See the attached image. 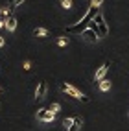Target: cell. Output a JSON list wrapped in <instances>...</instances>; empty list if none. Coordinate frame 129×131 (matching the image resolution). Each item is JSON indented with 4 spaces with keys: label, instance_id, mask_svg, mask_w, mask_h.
I'll use <instances>...</instances> for the list:
<instances>
[{
    "label": "cell",
    "instance_id": "cell-1",
    "mask_svg": "<svg viewBox=\"0 0 129 131\" xmlns=\"http://www.w3.org/2000/svg\"><path fill=\"white\" fill-rule=\"evenodd\" d=\"M96 15H98V7L90 6V7H89V11L85 13V17H83V19H81L79 22H77V24L68 26V28H66V31H68V33H83L85 30L89 28V24L92 22V19H94Z\"/></svg>",
    "mask_w": 129,
    "mask_h": 131
},
{
    "label": "cell",
    "instance_id": "cell-2",
    "mask_svg": "<svg viewBox=\"0 0 129 131\" xmlns=\"http://www.w3.org/2000/svg\"><path fill=\"white\" fill-rule=\"evenodd\" d=\"M61 91L63 92H66L70 98H74V100H81V102H85V103H89V96H85L79 89H76L74 85H70V83H61Z\"/></svg>",
    "mask_w": 129,
    "mask_h": 131
},
{
    "label": "cell",
    "instance_id": "cell-3",
    "mask_svg": "<svg viewBox=\"0 0 129 131\" xmlns=\"http://www.w3.org/2000/svg\"><path fill=\"white\" fill-rule=\"evenodd\" d=\"M92 22L96 24V31H98V35H100V37H105L107 33H109V26H107L105 19H103V17H101L100 13L92 19Z\"/></svg>",
    "mask_w": 129,
    "mask_h": 131
},
{
    "label": "cell",
    "instance_id": "cell-4",
    "mask_svg": "<svg viewBox=\"0 0 129 131\" xmlns=\"http://www.w3.org/2000/svg\"><path fill=\"white\" fill-rule=\"evenodd\" d=\"M54 118H55V115L50 113L48 109H39L37 111V120H41V122H54Z\"/></svg>",
    "mask_w": 129,
    "mask_h": 131
},
{
    "label": "cell",
    "instance_id": "cell-5",
    "mask_svg": "<svg viewBox=\"0 0 129 131\" xmlns=\"http://www.w3.org/2000/svg\"><path fill=\"white\" fill-rule=\"evenodd\" d=\"M46 91H48V83L46 81H41L39 85H37V89H35V98L37 100H42L46 96Z\"/></svg>",
    "mask_w": 129,
    "mask_h": 131
},
{
    "label": "cell",
    "instance_id": "cell-6",
    "mask_svg": "<svg viewBox=\"0 0 129 131\" xmlns=\"http://www.w3.org/2000/svg\"><path fill=\"white\" fill-rule=\"evenodd\" d=\"M109 61H105V63H103L100 68H98V70H96V74H94V78H96V81H101L103 80V78H105V74H107V70H109Z\"/></svg>",
    "mask_w": 129,
    "mask_h": 131
},
{
    "label": "cell",
    "instance_id": "cell-7",
    "mask_svg": "<svg viewBox=\"0 0 129 131\" xmlns=\"http://www.w3.org/2000/svg\"><path fill=\"white\" fill-rule=\"evenodd\" d=\"M81 35H83L85 39H87L89 42H96V41L100 39V35H98V31H94L92 28H87V30H85V31L81 33Z\"/></svg>",
    "mask_w": 129,
    "mask_h": 131
},
{
    "label": "cell",
    "instance_id": "cell-8",
    "mask_svg": "<svg viewBox=\"0 0 129 131\" xmlns=\"http://www.w3.org/2000/svg\"><path fill=\"white\" fill-rule=\"evenodd\" d=\"M6 30L7 31H15L17 30V19L15 17H7L6 19Z\"/></svg>",
    "mask_w": 129,
    "mask_h": 131
},
{
    "label": "cell",
    "instance_id": "cell-9",
    "mask_svg": "<svg viewBox=\"0 0 129 131\" xmlns=\"http://www.w3.org/2000/svg\"><path fill=\"white\" fill-rule=\"evenodd\" d=\"M100 91H101V92H107V91H111V81L103 78V80L100 81Z\"/></svg>",
    "mask_w": 129,
    "mask_h": 131
},
{
    "label": "cell",
    "instance_id": "cell-10",
    "mask_svg": "<svg viewBox=\"0 0 129 131\" xmlns=\"http://www.w3.org/2000/svg\"><path fill=\"white\" fill-rule=\"evenodd\" d=\"M33 35H35V37H46L48 30L46 28H35V30H33Z\"/></svg>",
    "mask_w": 129,
    "mask_h": 131
},
{
    "label": "cell",
    "instance_id": "cell-11",
    "mask_svg": "<svg viewBox=\"0 0 129 131\" xmlns=\"http://www.w3.org/2000/svg\"><path fill=\"white\" fill-rule=\"evenodd\" d=\"M81 124H83V120H81L79 116H76V118H74V124H72V127L68 129V131H77V129L81 127Z\"/></svg>",
    "mask_w": 129,
    "mask_h": 131
},
{
    "label": "cell",
    "instance_id": "cell-12",
    "mask_svg": "<svg viewBox=\"0 0 129 131\" xmlns=\"http://www.w3.org/2000/svg\"><path fill=\"white\" fill-rule=\"evenodd\" d=\"M59 109H61V103H57V102H55V103H52V105L48 107V111H50V113H54V115H57Z\"/></svg>",
    "mask_w": 129,
    "mask_h": 131
},
{
    "label": "cell",
    "instance_id": "cell-13",
    "mask_svg": "<svg viewBox=\"0 0 129 131\" xmlns=\"http://www.w3.org/2000/svg\"><path fill=\"white\" fill-rule=\"evenodd\" d=\"M59 2H61V7L63 9H72V0H59Z\"/></svg>",
    "mask_w": 129,
    "mask_h": 131
},
{
    "label": "cell",
    "instance_id": "cell-14",
    "mask_svg": "<svg viewBox=\"0 0 129 131\" xmlns=\"http://www.w3.org/2000/svg\"><path fill=\"white\" fill-rule=\"evenodd\" d=\"M72 124H74V118H65V120H63V126H65V129H66V131L72 127Z\"/></svg>",
    "mask_w": 129,
    "mask_h": 131
},
{
    "label": "cell",
    "instance_id": "cell-15",
    "mask_svg": "<svg viewBox=\"0 0 129 131\" xmlns=\"http://www.w3.org/2000/svg\"><path fill=\"white\" fill-rule=\"evenodd\" d=\"M11 9H13V7H2V13H0V15H2L4 19H7V17H11Z\"/></svg>",
    "mask_w": 129,
    "mask_h": 131
},
{
    "label": "cell",
    "instance_id": "cell-16",
    "mask_svg": "<svg viewBox=\"0 0 129 131\" xmlns=\"http://www.w3.org/2000/svg\"><path fill=\"white\" fill-rule=\"evenodd\" d=\"M57 45H59V46H66V45H68V39H66V37H59V39H57Z\"/></svg>",
    "mask_w": 129,
    "mask_h": 131
},
{
    "label": "cell",
    "instance_id": "cell-17",
    "mask_svg": "<svg viewBox=\"0 0 129 131\" xmlns=\"http://www.w3.org/2000/svg\"><path fill=\"white\" fill-rule=\"evenodd\" d=\"M103 4V0H90V6H94V7H100Z\"/></svg>",
    "mask_w": 129,
    "mask_h": 131
},
{
    "label": "cell",
    "instance_id": "cell-18",
    "mask_svg": "<svg viewBox=\"0 0 129 131\" xmlns=\"http://www.w3.org/2000/svg\"><path fill=\"white\" fill-rule=\"evenodd\" d=\"M26 0H11V4H13V7H17V6H20V4H24Z\"/></svg>",
    "mask_w": 129,
    "mask_h": 131
},
{
    "label": "cell",
    "instance_id": "cell-19",
    "mask_svg": "<svg viewBox=\"0 0 129 131\" xmlns=\"http://www.w3.org/2000/svg\"><path fill=\"white\" fill-rule=\"evenodd\" d=\"M30 68H31V63H30V61H26V63H24V70H30Z\"/></svg>",
    "mask_w": 129,
    "mask_h": 131
},
{
    "label": "cell",
    "instance_id": "cell-20",
    "mask_svg": "<svg viewBox=\"0 0 129 131\" xmlns=\"http://www.w3.org/2000/svg\"><path fill=\"white\" fill-rule=\"evenodd\" d=\"M4 42H6V41H4V37H2V35H0V48H2V46H4Z\"/></svg>",
    "mask_w": 129,
    "mask_h": 131
},
{
    "label": "cell",
    "instance_id": "cell-21",
    "mask_svg": "<svg viewBox=\"0 0 129 131\" xmlns=\"http://www.w3.org/2000/svg\"><path fill=\"white\" fill-rule=\"evenodd\" d=\"M0 13H2V6H0Z\"/></svg>",
    "mask_w": 129,
    "mask_h": 131
}]
</instances>
